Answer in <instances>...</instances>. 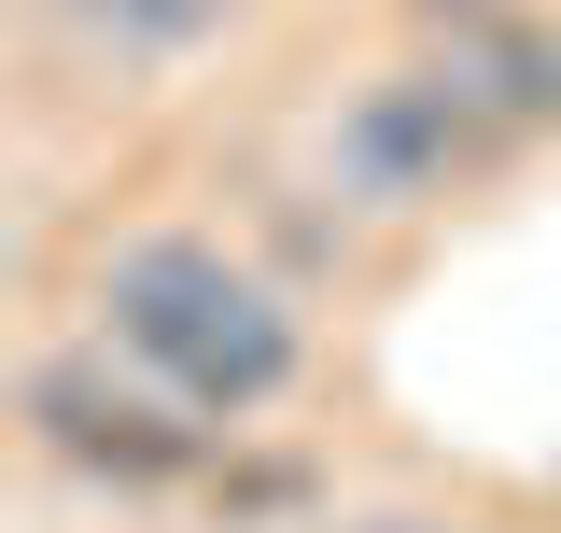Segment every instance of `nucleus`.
<instances>
[{"label": "nucleus", "instance_id": "f257e3e1", "mask_svg": "<svg viewBox=\"0 0 561 533\" xmlns=\"http://www.w3.org/2000/svg\"><path fill=\"white\" fill-rule=\"evenodd\" d=\"M70 324L99 351H127L169 407H197L210 435H267L280 407L309 394L323 337H309V295L280 281L253 239H225L197 211H140L113 225L84 281H70Z\"/></svg>", "mask_w": 561, "mask_h": 533}, {"label": "nucleus", "instance_id": "f03ea898", "mask_svg": "<svg viewBox=\"0 0 561 533\" xmlns=\"http://www.w3.org/2000/svg\"><path fill=\"white\" fill-rule=\"evenodd\" d=\"M534 140L505 127L478 99V70L449 57V43H408V57L351 70L337 99H323V140H309V183L351 211V225H435L449 197H478L505 183Z\"/></svg>", "mask_w": 561, "mask_h": 533}, {"label": "nucleus", "instance_id": "7ed1b4c3", "mask_svg": "<svg viewBox=\"0 0 561 533\" xmlns=\"http://www.w3.org/2000/svg\"><path fill=\"white\" fill-rule=\"evenodd\" d=\"M14 450L57 491H84V506H210V477H225L239 435H210L197 407H169L127 351L57 324V337L14 351Z\"/></svg>", "mask_w": 561, "mask_h": 533}, {"label": "nucleus", "instance_id": "20e7f679", "mask_svg": "<svg viewBox=\"0 0 561 533\" xmlns=\"http://www.w3.org/2000/svg\"><path fill=\"white\" fill-rule=\"evenodd\" d=\"M43 84H99V99H154L197 57H225L267 0H14Z\"/></svg>", "mask_w": 561, "mask_h": 533}, {"label": "nucleus", "instance_id": "39448f33", "mask_svg": "<svg viewBox=\"0 0 561 533\" xmlns=\"http://www.w3.org/2000/svg\"><path fill=\"white\" fill-rule=\"evenodd\" d=\"M309 533H505V520H478V506H323Z\"/></svg>", "mask_w": 561, "mask_h": 533}, {"label": "nucleus", "instance_id": "423d86ee", "mask_svg": "<svg viewBox=\"0 0 561 533\" xmlns=\"http://www.w3.org/2000/svg\"><path fill=\"white\" fill-rule=\"evenodd\" d=\"M505 14H534V0H393L408 43H463V29H505Z\"/></svg>", "mask_w": 561, "mask_h": 533}, {"label": "nucleus", "instance_id": "0eeeda50", "mask_svg": "<svg viewBox=\"0 0 561 533\" xmlns=\"http://www.w3.org/2000/svg\"><path fill=\"white\" fill-rule=\"evenodd\" d=\"M548 533H561V477H548Z\"/></svg>", "mask_w": 561, "mask_h": 533}]
</instances>
